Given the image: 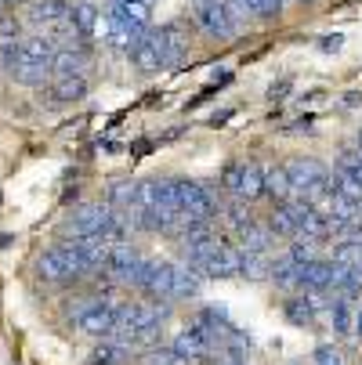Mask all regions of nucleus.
I'll use <instances>...</instances> for the list:
<instances>
[{
    "label": "nucleus",
    "mask_w": 362,
    "mask_h": 365,
    "mask_svg": "<svg viewBox=\"0 0 362 365\" xmlns=\"http://www.w3.org/2000/svg\"><path fill=\"white\" fill-rule=\"evenodd\" d=\"M36 275L44 282H66V279L87 275V268H84V260H80L73 242H59V246H51L36 257Z\"/></svg>",
    "instance_id": "1"
},
{
    "label": "nucleus",
    "mask_w": 362,
    "mask_h": 365,
    "mask_svg": "<svg viewBox=\"0 0 362 365\" xmlns=\"http://www.w3.org/2000/svg\"><path fill=\"white\" fill-rule=\"evenodd\" d=\"M286 178H290V192L297 199H308V202H316L326 188H330V174L323 163L316 160H293L286 167Z\"/></svg>",
    "instance_id": "2"
},
{
    "label": "nucleus",
    "mask_w": 362,
    "mask_h": 365,
    "mask_svg": "<svg viewBox=\"0 0 362 365\" xmlns=\"http://www.w3.org/2000/svg\"><path fill=\"white\" fill-rule=\"evenodd\" d=\"M196 19H199V26H203L206 33L218 36V40H228V36H236V29H239V11L228 4V0H199Z\"/></svg>",
    "instance_id": "3"
},
{
    "label": "nucleus",
    "mask_w": 362,
    "mask_h": 365,
    "mask_svg": "<svg viewBox=\"0 0 362 365\" xmlns=\"http://www.w3.org/2000/svg\"><path fill=\"white\" fill-rule=\"evenodd\" d=\"M178 202H181V214L192 221L211 225V217H218V202H214L211 188H203L196 181H178Z\"/></svg>",
    "instance_id": "4"
},
{
    "label": "nucleus",
    "mask_w": 362,
    "mask_h": 365,
    "mask_svg": "<svg viewBox=\"0 0 362 365\" xmlns=\"http://www.w3.org/2000/svg\"><path fill=\"white\" fill-rule=\"evenodd\" d=\"M145 40H149V43H152V51L160 55L164 69H171V66H178V62L185 58V36H181V29H178V26L149 29V33H145Z\"/></svg>",
    "instance_id": "5"
},
{
    "label": "nucleus",
    "mask_w": 362,
    "mask_h": 365,
    "mask_svg": "<svg viewBox=\"0 0 362 365\" xmlns=\"http://www.w3.org/2000/svg\"><path fill=\"white\" fill-rule=\"evenodd\" d=\"M113 307L116 304H101V300H87L80 315H73V326L87 336H109L113 329Z\"/></svg>",
    "instance_id": "6"
},
{
    "label": "nucleus",
    "mask_w": 362,
    "mask_h": 365,
    "mask_svg": "<svg viewBox=\"0 0 362 365\" xmlns=\"http://www.w3.org/2000/svg\"><path fill=\"white\" fill-rule=\"evenodd\" d=\"M239 264H243V250L239 246H228V242H218V250L211 253V260L203 264V279H232L239 275Z\"/></svg>",
    "instance_id": "7"
},
{
    "label": "nucleus",
    "mask_w": 362,
    "mask_h": 365,
    "mask_svg": "<svg viewBox=\"0 0 362 365\" xmlns=\"http://www.w3.org/2000/svg\"><path fill=\"white\" fill-rule=\"evenodd\" d=\"M109 214V206H98V202H87V206H80V210L66 221V235H73V239H87V235H98V228H101V217Z\"/></svg>",
    "instance_id": "8"
},
{
    "label": "nucleus",
    "mask_w": 362,
    "mask_h": 365,
    "mask_svg": "<svg viewBox=\"0 0 362 365\" xmlns=\"http://www.w3.org/2000/svg\"><path fill=\"white\" fill-rule=\"evenodd\" d=\"M211 347H214V340H211V333H206L199 322L188 326V329H181L178 340H174V351H178L181 358H188V361H192V358H203Z\"/></svg>",
    "instance_id": "9"
},
{
    "label": "nucleus",
    "mask_w": 362,
    "mask_h": 365,
    "mask_svg": "<svg viewBox=\"0 0 362 365\" xmlns=\"http://www.w3.org/2000/svg\"><path fill=\"white\" fill-rule=\"evenodd\" d=\"M330 268H333V260H319V257L304 260V264H297V286L312 289V293L326 289L330 286Z\"/></svg>",
    "instance_id": "10"
},
{
    "label": "nucleus",
    "mask_w": 362,
    "mask_h": 365,
    "mask_svg": "<svg viewBox=\"0 0 362 365\" xmlns=\"http://www.w3.org/2000/svg\"><path fill=\"white\" fill-rule=\"evenodd\" d=\"M55 40L51 36H29V40H22L19 43V62H29V66H47L51 69V58H55Z\"/></svg>",
    "instance_id": "11"
},
{
    "label": "nucleus",
    "mask_w": 362,
    "mask_h": 365,
    "mask_svg": "<svg viewBox=\"0 0 362 365\" xmlns=\"http://www.w3.org/2000/svg\"><path fill=\"white\" fill-rule=\"evenodd\" d=\"M236 199H243V202H250V199H257V195H265V170L257 167V163H243V170H239V181H236V192H232Z\"/></svg>",
    "instance_id": "12"
},
{
    "label": "nucleus",
    "mask_w": 362,
    "mask_h": 365,
    "mask_svg": "<svg viewBox=\"0 0 362 365\" xmlns=\"http://www.w3.org/2000/svg\"><path fill=\"white\" fill-rule=\"evenodd\" d=\"M73 246H76V253H80V260H84V268H87V272L106 268V257H109V242H106V239L87 235V239H76Z\"/></svg>",
    "instance_id": "13"
},
{
    "label": "nucleus",
    "mask_w": 362,
    "mask_h": 365,
    "mask_svg": "<svg viewBox=\"0 0 362 365\" xmlns=\"http://www.w3.org/2000/svg\"><path fill=\"white\" fill-rule=\"evenodd\" d=\"M47 98L55 101V106H69V101H80V98H87V80H84V76H59L55 87L47 91Z\"/></svg>",
    "instance_id": "14"
},
{
    "label": "nucleus",
    "mask_w": 362,
    "mask_h": 365,
    "mask_svg": "<svg viewBox=\"0 0 362 365\" xmlns=\"http://www.w3.org/2000/svg\"><path fill=\"white\" fill-rule=\"evenodd\" d=\"M66 15H69V4H66V0H36L26 19H29L33 26H59Z\"/></svg>",
    "instance_id": "15"
},
{
    "label": "nucleus",
    "mask_w": 362,
    "mask_h": 365,
    "mask_svg": "<svg viewBox=\"0 0 362 365\" xmlns=\"http://www.w3.org/2000/svg\"><path fill=\"white\" fill-rule=\"evenodd\" d=\"M84 66H87V55L76 47H59L55 58H51V73L55 76H80Z\"/></svg>",
    "instance_id": "16"
},
{
    "label": "nucleus",
    "mask_w": 362,
    "mask_h": 365,
    "mask_svg": "<svg viewBox=\"0 0 362 365\" xmlns=\"http://www.w3.org/2000/svg\"><path fill=\"white\" fill-rule=\"evenodd\" d=\"M171 282H174V264H160V260H152L141 289L152 293V297H171Z\"/></svg>",
    "instance_id": "17"
},
{
    "label": "nucleus",
    "mask_w": 362,
    "mask_h": 365,
    "mask_svg": "<svg viewBox=\"0 0 362 365\" xmlns=\"http://www.w3.org/2000/svg\"><path fill=\"white\" fill-rule=\"evenodd\" d=\"M268 246H272V232H268V225H246V228H239V250L243 253H268Z\"/></svg>",
    "instance_id": "18"
},
{
    "label": "nucleus",
    "mask_w": 362,
    "mask_h": 365,
    "mask_svg": "<svg viewBox=\"0 0 362 365\" xmlns=\"http://www.w3.org/2000/svg\"><path fill=\"white\" fill-rule=\"evenodd\" d=\"M69 22H73V29H76V36H91L94 33V26H98V8L91 4V0H80V4H73L69 8V15H66Z\"/></svg>",
    "instance_id": "19"
},
{
    "label": "nucleus",
    "mask_w": 362,
    "mask_h": 365,
    "mask_svg": "<svg viewBox=\"0 0 362 365\" xmlns=\"http://www.w3.org/2000/svg\"><path fill=\"white\" fill-rule=\"evenodd\" d=\"M199 282H203V275H196L188 264H181V268H174L171 297H174V300H192V297L199 293Z\"/></svg>",
    "instance_id": "20"
},
{
    "label": "nucleus",
    "mask_w": 362,
    "mask_h": 365,
    "mask_svg": "<svg viewBox=\"0 0 362 365\" xmlns=\"http://www.w3.org/2000/svg\"><path fill=\"white\" fill-rule=\"evenodd\" d=\"M127 55H131V62L141 69V73H160L164 69V62H160V55L152 51V43L141 36V40H134L131 47H127Z\"/></svg>",
    "instance_id": "21"
},
{
    "label": "nucleus",
    "mask_w": 362,
    "mask_h": 365,
    "mask_svg": "<svg viewBox=\"0 0 362 365\" xmlns=\"http://www.w3.org/2000/svg\"><path fill=\"white\" fill-rule=\"evenodd\" d=\"M124 361H131V347L127 344H116V340L98 344L91 351V365H124Z\"/></svg>",
    "instance_id": "22"
},
{
    "label": "nucleus",
    "mask_w": 362,
    "mask_h": 365,
    "mask_svg": "<svg viewBox=\"0 0 362 365\" xmlns=\"http://www.w3.org/2000/svg\"><path fill=\"white\" fill-rule=\"evenodd\" d=\"M316 304H319V300H304V297H301V300H286L283 311H286V319H290L293 326L304 329V326L316 322Z\"/></svg>",
    "instance_id": "23"
},
{
    "label": "nucleus",
    "mask_w": 362,
    "mask_h": 365,
    "mask_svg": "<svg viewBox=\"0 0 362 365\" xmlns=\"http://www.w3.org/2000/svg\"><path fill=\"white\" fill-rule=\"evenodd\" d=\"M8 76L15 83H26V87H40L47 80V66H29V62H15L8 66Z\"/></svg>",
    "instance_id": "24"
},
{
    "label": "nucleus",
    "mask_w": 362,
    "mask_h": 365,
    "mask_svg": "<svg viewBox=\"0 0 362 365\" xmlns=\"http://www.w3.org/2000/svg\"><path fill=\"white\" fill-rule=\"evenodd\" d=\"M265 195H272V199H279V202L293 199V192H290V178H286V167H276V170L265 174Z\"/></svg>",
    "instance_id": "25"
},
{
    "label": "nucleus",
    "mask_w": 362,
    "mask_h": 365,
    "mask_svg": "<svg viewBox=\"0 0 362 365\" xmlns=\"http://www.w3.org/2000/svg\"><path fill=\"white\" fill-rule=\"evenodd\" d=\"M333 264H344V268H351V272H362V239L341 242L337 253H333Z\"/></svg>",
    "instance_id": "26"
},
{
    "label": "nucleus",
    "mask_w": 362,
    "mask_h": 365,
    "mask_svg": "<svg viewBox=\"0 0 362 365\" xmlns=\"http://www.w3.org/2000/svg\"><path fill=\"white\" fill-rule=\"evenodd\" d=\"M134 195H138V181H116L109 188V206L113 210H127V206H134Z\"/></svg>",
    "instance_id": "27"
},
{
    "label": "nucleus",
    "mask_w": 362,
    "mask_h": 365,
    "mask_svg": "<svg viewBox=\"0 0 362 365\" xmlns=\"http://www.w3.org/2000/svg\"><path fill=\"white\" fill-rule=\"evenodd\" d=\"M268 279L276 286H297V264L290 257H279L276 264H268Z\"/></svg>",
    "instance_id": "28"
},
{
    "label": "nucleus",
    "mask_w": 362,
    "mask_h": 365,
    "mask_svg": "<svg viewBox=\"0 0 362 365\" xmlns=\"http://www.w3.org/2000/svg\"><path fill=\"white\" fill-rule=\"evenodd\" d=\"M268 232H276V235H297V217H293V210H290L286 202L268 217Z\"/></svg>",
    "instance_id": "29"
},
{
    "label": "nucleus",
    "mask_w": 362,
    "mask_h": 365,
    "mask_svg": "<svg viewBox=\"0 0 362 365\" xmlns=\"http://www.w3.org/2000/svg\"><path fill=\"white\" fill-rule=\"evenodd\" d=\"M316 246H319V239H312V235H297L293 242H290V260L293 264H304V260H312L316 257Z\"/></svg>",
    "instance_id": "30"
},
{
    "label": "nucleus",
    "mask_w": 362,
    "mask_h": 365,
    "mask_svg": "<svg viewBox=\"0 0 362 365\" xmlns=\"http://www.w3.org/2000/svg\"><path fill=\"white\" fill-rule=\"evenodd\" d=\"M239 275H246V279H268V260H265V253H243Z\"/></svg>",
    "instance_id": "31"
},
{
    "label": "nucleus",
    "mask_w": 362,
    "mask_h": 365,
    "mask_svg": "<svg viewBox=\"0 0 362 365\" xmlns=\"http://www.w3.org/2000/svg\"><path fill=\"white\" fill-rule=\"evenodd\" d=\"M330 326H333V333H351L348 300H333V304H330Z\"/></svg>",
    "instance_id": "32"
},
{
    "label": "nucleus",
    "mask_w": 362,
    "mask_h": 365,
    "mask_svg": "<svg viewBox=\"0 0 362 365\" xmlns=\"http://www.w3.org/2000/svg\"><path fill=\"white\" fill-rule=\"evenodd\" d=\"M145 365H188V358H181L174 347H171V351H167V347H156V351H149Z\"/></svg>",
    "instance_id": "33"
},
{
    "label": "nucleus",
    "mask_w": 362,
    "mask_h": 365,
    "mask_svg": "<svg viewBox=\"0 0 362 365\" xmlns=\"http://www.w3.org/2000/svg\"><path fill=\"white\" fill-rule=\"evenodd\" d=\"M225 217H228V225H232L236 232H239V228H246V225L253 221V217L246 214V206H243V199H236V202L228 206V210H225Z\"/></svg>",
    "instance_id": "34"
},
{
    "label": "nucleus",
    "mask_w": 362,
    "mask_h": 365,
    "mask_svg": "<svg viewBox=\"0 0 362 365\" xmlns=\"http://www.w3.org/2000/svg\"><path fill=\"white\" fill-rule=\"evenodd\" d=\"M218 365H246V347L228 344V347H225V358H221Z\"/></svg>",
    "instance_id": "35"
},
{
    "label": "nucleus",
    "mask_w": 362,
    "mask_h": 365,
    "mask_svg": "<svg viewBox=\"0 0 362 365\" xmlns=\"http://www.w3.org/2000/svg\"><path fill=\"white\" fill-rule=\"evenodd\" d=\"M316 365H344V358H341L333 347H319V351H316Z\"/></svg>",
    "instance_id": "36"
},
{
    "label": "nucleus",
    "mask_w": 362,
    "mask_h": 365,
    "mask_svg": "<svg viewBox=\"0 0 362 365\" xmlns=\"http://www.w3.org/2000/svg\"><path fill=\"white\" fill-rule=\"evenodd\" d=\"M228 4H232L239 15H243V11H246V15H257V11H261V0H228Z\"/></svg>",
    "instance_id": "37"
},
{
    "label": "nucleus",
    "mask_w": 362,
    "mask_h": 365,
    "mask_svg": "<svg viewBox=\"0 0 362 365\" xmlns=\"http://www.w3.org/2000/svg\"><path fill=\"white\" fill-rule=\"evenodd\" d=\"M283 11V0H261V11L257 15H265V19H276Z\"/></svg>",
    "instance_id": "38"
},
{
    "label": "nucleus",
    "mask_w": 362,
    "mask_h": 365,
    "mask_svg": "<svg viewBox=\"0 0 362 365\" xmlns=\"http://www.w3.org/2000/svg\"><path fill=\"white\" fill-rule=\"evenodd\" d=\"M286 94H290V80H279V83L268 87V98H272V101H283Z\"/></svg>",
    "instance_id": "39"
},
{
    "label": "nucleus",
    "mask_w": 362,
    "mask_h": 365,
    "mask_svg": "<svg viewBox=\"0 0 362 365\" xmlns=\"http://www.w3.org/2000/svg\"><path fill=\"white\" fill-rule=\"evenodd\" d=\"M319 47H323V51H341V47H344V36H341V33L323 36V40H319Z\"/></svg>",
    "instance_id": "40"
},
{
    "label": "nucleus",
    "mask_w": 362,
    "mask_h": 365,
    "mask_svg": "<svg viewBox=\"0 0 362 365\" xmlns=\"http://www.w3.org/2000/svg\"><path fill=\"white\" fill-rule=\"evenodd\" d=\"M355 333L362 336V311H358V315H355Z\"/></svg>",
    "instance_id": "41"
},
{
    "label": "nucleus",
    "mask_w": 362,
    "mask_h": 365,
    "mask_svg": "<svg viewBox=\"0 0 362 365\" xmlns=\"http://www.w3.org/2000/svg\"><path fill=\"white\" fill-rule=\"evenodd\" d=\"M127 4V0H109V8H124Z\"/></svg>",
    "instance_id": "42"
},
{
    "label": "nucleus",
    "mask_w": 362,
    "mask_h": 365,
    "mask_svg": "<svg viewBox=\"0 0 362 365\" xmlns=\"http://www.w3.org/2000/svg\"><path fill=\"white\" fill-rule=\"evenodd\" d=\"M0 22H4V0H0Z\"/></svg>",
    "instance_id": "43"
},
{
    "label": "nucleus",
    "mask_w": 362,
    "mask_h": 365,
    "mask_svg": "<svg viewBox=\"0 0 362 365\" xmlns=\"http://www.w3.org/2000/svg\"><path fill=\"white\" fill-rule=\"evenodd\" d=\"M297 4H316V0H297Z\"/></svg>",
    "instance_id": "44"
},
{
    "label": "nucleus",
    "mask_w": 362,
    "mask_h": 365,
    "mask_svg": "<svg viewBox=\"0 0 362 365\" xmlns=\"http://www.w3.org/2000/svg\"><path fill=\"white\" fill-rule=\"evenodd\" d=\"M358 152H362V134H358Z\"/></svg>",
    "instance_id": "45"
},
{
    "label": "nucleus",
    "mask_w": 362,
    "mask_h": 365,
    "mask_svg": "<svg viewBox=\"0 0 362 365\" xmlns=\"http://www.w3.org/2000/svg\"><path fill=\"white\" fill-rule=\"evenodd\" d=\"M4 4H15V0H4Z\"/></svg>",
    "instance_id": "46"
}]
</instances>
